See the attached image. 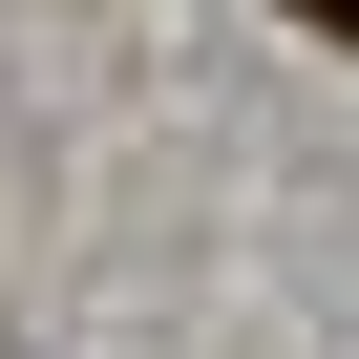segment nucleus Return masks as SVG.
I'll use <instances>...</instances> for the list:
<instances>
[{"label": "nucleus", "mask_w": 359, "mask_h": 359, "mask_svg": "<svg viewBox=\"0 0 359 359\" xmlns=\"http://www.w3.org/2000/svg\"><path fill=\"white\" fill-rule=\"evenodd\" d=\"M296 22H317V43H359V0H296Z\"/></svg>", "instance_id": "obj_1"}]
</instances>
